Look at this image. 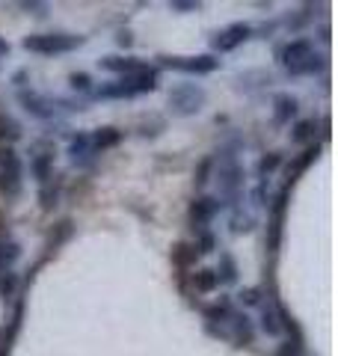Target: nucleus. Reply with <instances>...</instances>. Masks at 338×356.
Masks as SVG:
<instances>
[{"instance_id":"nucleus-18","label":"nucleus","mask_w":338,"mask_h":356,"mask_svg":"<svg viewBox=\"0 0 338 356\" xmlns=\"http://www.w3.org/2000/svg\"><path fill=\"white\" fill-rule=\"evenodd\" d=\"M261 330L267 332V336H279V332H282L279 309H273V306H264L261 309Z\"/></svg>"},{"instance_id":"nucleus-32","label":"nucleus","mask_w":338,"mask_h":356,"mask_svg":"<svg viewBox=\"0 0 338 356\" xmlns=\"http://www.w3.org/2000/svg\"><path fill=\"white\" fill-rule=\"evenodd\" d=\"M6 54H9V44H6L3 39H0V57H6Z\"/></svg>"},{"instance_id":"nucleus-21","label":"nucleus","mask_w":338,"mask_h":356,"mask_svg":"<svg viewBox=\"0 0 338 356\" xmlns=\"http://www.w3.org/2000/svg\"><path fill=\"white\" fill-rule=\"evenodd\" d=\"M18 291V273L3 270L0 273V297H15Z\"/></svg>"},{"instance_id":"nucleus-15","label":"nucleus","mask_w":338,"mask_h":356,"mask_svg":"<svg viewBox=\"0 0 338 356\" xmlns=\"http://www.w3.org/2000/svg\"><path fill=\"white\" fill-rule=\"evenodd\" d=\"M89 143H92V149L98 154V152H104V149L119 146V143H122V131H116V128H98L95 134H89Z\"/></svg>"},{"instance_id":"nucleus-26","label":"nucleus","mask_w":338,"mask_h":356,"mask_svg":"<svg viewBox=\"0 0 338 356\" xmlns=\"http://www.w3.org/2000/svg\"><path fill=\"white\" fill-rule=\"evenodd\" d=\"M214 247H217V241H214V235H208V232H202L199 241H196V252H199V255H208V252H214Z\"/></svg>"},{"instance_id":"nucleus-22","label":"nucleus","mask_w":338,"mask_h":356,"mask_svg":"<svg viewBox=\"0 0 338 356\" xmlns=\"http://www.w3.org/2000/svg\"><path fill=\"white\" fill-rule=\"evenodd\" d=\"M279 163H282V154H279V152H270V154H264V158L258 161V175H261V181L276 170Z\"/></svg>"},{"instance_id":"nucleus-11","label":"nucleus","mask_w":338,"mask_h":356,"mask_svg":"<svg viewBox=\"0 0 338 356\" xmlns=\"http://www.w3.org/2000/svg\"><path fill=\"white\" fill-rule=\"evenodd\" d=\"M297 110H300L297 95L279 92V95L273 98V122H276V125H291V119L297 116Z\"/></svg>"},{"instance_id":"nucleus-12","label":"nucleus","mask_w":338,"mask_h":356,"mask_svg":"<svg viewBox=\"0 0 338 356\" xmlns=\"http://www.w3.org/2000/svg\"><path fill=\"white\" fill-rule=\"evenodd\" d=\"M30 172H33V178H36V184H39V187L51 184V178H54V154H51V152H39V154H33V161H30Z\"/></svg>"},{"instance_id":"nucleus-25","label":"nucleus","mask_w":338,"mask_h":356,"mask_svg":"<svg viewBox=\"0 0 338 356\" xmlns=\"http://www.w3.org/2000/svg\"><path fill=\"white\" fill-rule=\"evenodd\" d=\"M214 170V158H205L199 163V170H196V187H205L208 184V175Z\"/></svg>"},{"instance_id":"nucleus-5","label":"nucleus","mask_w":338,"mask_h":356,"mask_svg":"<svg viewBox=\"0 0 338 356\" xmlns=\"http://www.w3.org/2000/svg\"><path fill=\"white\" fill-rule=\"evenodd\" d=\"M21 184H24V166H21L15 149L0 152V193L3 196H18Z\"/></svg>"},{"instance_id":"nucleus-10","label":"nucleus","mask_w":338,"mask_h":356,"mask_svg":"<svg viewBox=\"0 0 338 356\" xmlns=\"http://www.w3.org/2000/svg\"><path fill=\"white\" fill-rule=\"evenodd\" d=\"M220 208H223V202L217 196H199V199H193V205H190V220H193V226L205 229L208 222L220 214Z\"/></svg>"},{"instance_id":"nucleus-30","label":"nucleus","mask_w":338,"mask_h":356,"mask_svg":"<svg viewBox=\"0 0 338 356\" xmlns=\"http://www.w3.org/2000/svg\"><path fill=\"white\" fill-rule=\"evenodd\" d=\"M24 9H36V15H48V6H42V3H24Z\"/></svg>"},{"instance_id":"nucleus-29","label":"nucleus","mask_w":338,"mask_h":356,"mask_svg":"<svg viewBox=\"0 0 338 356\" xmlns=\"http://www.w3.org/2000/svg\"><path fill=\"white\" fill-rule=\"evenodd\" d=\"M169 9H175V13H196L199 3H182V0H172V3H169Z\"/></svg>"},{"instance_id":"nucleus-17","label":"nucleus","mask_w":338,"mask_h":356,"mask_svg":"<svg viewBox=\"0 0 338 356\" xmlns=\"http://www.w3.org/2000/svg\"><path fill=\"white\" fill-rule=\"evenodd\" d=\"M193 288L202 294L214 291V288H220V280H217V270H211V267H202V270L193 273Z\"/></svg>"},{"instance_id":"nucleus-3","label":"nucleus","mask_w":338,"mask_h":356,"mask_svg":"<svg viewBox=\"0 0 338 356\" xmlns=\"http://www.w3.org/2000/svg\"><path fill=\"white\" fill-rule=\"evenodd\" d=\"M81 44H83V36H72V33H36V36L24 39V51L54 57V54H72Z\"/></svg>"},{"instance_id":"nucleus-9","label":"nucleus","mask_w":338,"mask_h":356,"mask_svg":"<svg viewBox=\"0 0 338 356\" xmlns=\"http://www.w3.org/2000/svg\"><path fill=\"white\" fill-rule=\"evenodd\" d=\"M18 102L24 104V110L30 116H36V119H54L56 116V104L60 102H54V98H48V95H39V92H27V89H21L18 92Z\"/></svg>"},{"instance_id":"nucleus-14","label":"nucleus","mask_w":338,"mask_h":356,"mask_svg":"<svg viewBox=\"0 0 338 356\" xmlns=\"http://www.w3.org/2000/svg\"><path fill=\"white\" fill-rule=\"evenodd\" d=\"M69 158H72V163H89L95 158V149H92V143H89V134H77V137H72Z\"/></svg>"},{"instance_id":"nucleus-7","label":"nucleus","mask_w":338,"mask_h":356,"mask_svg":"<svg viewBox=\"0 0 338 356\" xmlns=\"http://www.w3.org/2000/svg\"><path fill=\"white\" fill-rule=\"evenodd\" d=\"M161 65L184 74H211L220 69V60L211 57V54H199V57H161Z\"/></svg>"},{"instance_id":"nucleus-27","label":"nucleus","mask_w":338,"mask_h":356,"mask_svg":"<svg viewBox=\"0 0 338 356\" xmlns=\"http://www.w3.org/2000/svg\"><path fill=\"white\" fill-rule=\"evenodd\" d=\"M196 255H199L196 247H187V243H182V247H178V252H175V259L184 264V261H190V259H196Z\"/></svg>"},{"instance_id":"nucleus-20","label":"nucleus","mask_w":338,"mask_h":356,"mask_svg":"<svg viewBox=\"0 0 338 356\" xmlns=\"http://www.w3.org/2000/svg\"><path fill=\"white\" fill-rule=\"evenodd\" d=\"M21 137V125L13 119V116H0V140H18Z\"/></svg>"},{"instance_id":"nucleus-16","label":"nucleus","mask_w":338,"mask_h":356,"mask_svg":"<svg viewBox=\"0 0 338 356\" xmlns=\"http://www.w3.org/2000/svg\"><path fill=\"white\" fill-rule=\"evenodd\" d=\"M21 255V247L13 238H0V270H9Z\"/></svg>"},{"instance_id":"nucleus-2","label":"nucleus","mask_w":338,"mask_h":356,"mask_svg":"<svg viewBox=\"0 0 338 356\" xmlns=\"http://www.w3.org/2000/svg\"><path fill=\"white\" fill-rule=\"evenodd\" d=\"M154 89H157V69H145L143 65L140 72L98 86L95 95L104 98V102H116V98H137V95H145V92H154Z\"/></svg>"},{"instance_id":"nucleus-31","label":"nucleus","mask_w":338,"mask_h":356,"mask_svg":"<svg viewBox=\"0 0 338 356\" xmlns=\"http://www.w3.org/2000/svg\"><path fill=\"white\" fill-rule=\"evenodd\" d=\"M116 42L122 44V48H128V44H131L134 39H131V33H119V36H116Z\"/></svg>"},{"instance_id":"nucleus-1","label":"nucleus","mask_w":338,"mask_h":356,"mask_svg":"<svg viewBox=\"0 0 338 356\" xmlns=\"http://www.w3.org/2000/svg\"><path fill=\"white\" fill-rule=\"evenodd\" d=\"M276 60H279L282 69H285L288 74H294V77L318 74L326 65V57H321V54L314 51V44L309 39H291V42H285L276 51Z\"/></svg>"},{"instance_id":"nucleus-19","label":"nucleus","mask_w":338,"mask_h":356,"mask_svg":"<svg viewBox=\"0 0 338 356\" xmlns=\"http://www.w3.org/2000/svg\"><path fill=\"white\" fill-rule=\"evenodd\" d=\"M314 131H318V122H314V119H303V122H297V125H294L291 140H294V143H306V140L314 137Z\"/></svg>"},{"instance_id":"nucleus-28","label":"nucleus","mask_w":338,"mask_h":356,"mask_svg":"<svg viewBox=\"0 0 338 356\" xmlns=\"http://www.w3.org/2000/svg\"><path fill=\"white\" fill-rule=\"evenodd\" d=\"M258 294H261V291H258V288H246V291H241V300H243V303H246V306H255V303H258V300H261V297H258Z\"/></svg>"},{"instance_id":"nucleus-24","label":"nucleus","mask_w":338,"mask_h":356,"mask_svg":"<svg viewBox=\"0 0 338 356\" xmlns=\"http://www.w3.org/2000/svg\"><path fill=\"white\" fill-rule=\"evenodd\" d=\"M217 280L220 282H234V261L229 259V255H223V267L217 270Z\"/></svg>"},{"instance_id":"nucleus-4","label":"nucleus","mask_w":338,"mask_h":356,"mask_svg":"<svg viewBox=\"0 0 338 356\" xmlns=\"http://www.w3.org/2000/svg\"><path fill=\"white\" fill-rule=\"evenodd\" d=\"M205 89L199 83H178L169 89V107L175 116H196L205 107Z\"/></svg>"},{"instance_id":"nucleus-23","label":"nucleus","mask_w":338,"mask_h":356,"mask_svg":"<svg viewBox=\"0 0 338 356\" xmlns=\"http://www.w3.org/2000/svg\"><path fill=\"white\" fill-rule=\"evenodd\" d=\"M69 83H72L74 92H89V89H92V77H89L86 72H74L69 77Z\"/></svg>"},{"instance_id":"nucleus-13","label":"nucleus","mask_w":338,"mask_h":356,"mask_svg":"<svg viewBox=\"0 0 338 356\" xmlns=\"http://www.w3.org/2000/svg\"><path fill=\"white\" fill-rule=\"evenodd\" d=\"M98 65L104 72H116V74H134V72H140L143 69V63L137 57H104V60H98Z\"/></svg>"},{"instance_id":"nucleus-6","label":"nucleus","mask_w":338,"mask_h":356,"mask_svg":"<svg viewBox=\"0 0 338 356\" xmlns=\"http://www.w3.org/2000/svg\"><path fill=\"white\" fill-rule=\"evenodd\" d=\"M217 181H220V193L225 199H238L241 196V184H243V166L238 163L232 152H225V158L220 161L217 170Z\"/></svg>"},{"instance_id":"nucleus-8","label":"nucleus","mask_w":338,"mask_h":356,"mask_svg":"<svg viewBox=\"0 0 338 356\" xmlns=\"http://www.w3.org/2000/svg\"><path fill=\"white\" fill-rule=\"evenodd\" d=\"M252 36V27L250 24H243V21H238V24H229V27H223L214 33V39H211V48L214 51H220V54H229L234 48H241V44Z\"/></svg>"}]
</instances>
